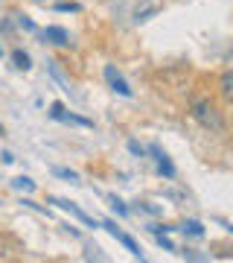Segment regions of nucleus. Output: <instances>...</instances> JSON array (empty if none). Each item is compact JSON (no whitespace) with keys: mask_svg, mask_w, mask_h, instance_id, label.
Masks as SVG:
<instances>
[{"mask_svg":"<svg viewBox=\"0 0 233 263\" xmlns=\"http://www.w3.org/2000/svg\"><path fill=\"white\" fill-rule=\"evenodd\" d=\"M189 117L207 132H224V114L210 97H193L189 100Z\"/></svg>","mask_w":233,"mask_h":263,"instance_id":"1","label":"nucleus"},{"mask_svg":"<svg viewBox=\"0 0 233 263\" xmlns=\"http://www.w3.org/2000/svg\"><path fill=\"white\" fill-rule=\"evenodd\" d=\"M219 94L227 105H233V67H227L222 76H219Z\"/></svg>","mask_w":233,"mask_h":263,"instance_id":"2","label":"nucleus"},{"mask_svg":"<svg viewBox=\"0 0 233 263\" xmlns=\"http://www.w3.org/2000/svg\"><path fill=\"white\" fill-rule=\"evenodd\" d=\"M105 79L111 82V88L117 91V94H122V97H131V88H129V82H125V79H122V76L117 73V70H114L111 65L105 67Z\"/></svg>","mask_w":233,"mask_h":263,"instance_id":"3","label":"nucleus"},{"mask_svg":"<svg viewBox=\"0 0 233 263\" xmlns=\"http://www.w3.org/2000/svg\"><path fill=\"white\" fill-rule=\"evenodd\" d=\"M105 228H108V231H111V234L117 237V240H120V243L125 246V249H129V252L134 254V257H140V260H143V252H140V246L134 243V240H131L129 234H122V231H117V226H111V222H105Z\"/></svg>","mask_w":233,"mask_h":263,"instance_id":"4","label":"nucleus"},{"mask_svg":"<svg viewBox=\"0 0 233 263\" xmlns=\"http://www.w3.org/2000/svg\"><path fill=\"white\" fill-rule=\"evenodd\" d=\"M44 38L50 41V44H56V47H67V44H70V35H67L61 27H47Z\"/></svg>","mask_w":233,"mask_h":263,"instance_id":"5","label":"nucleus"},{"mask_svg":"<svg viewBox=\"0 0 233 263\" xmlns=\"http://www.w3.org/2000/svg\"><path fill=\"white\" fill-rule=\"evenodd\" d=\"M152 152H155V158H158V170L163 173V176H169V179H172V176H175V167H172V161H169L166 155L158 149V146H152Z\"/></svg>","mask_w":233,"mask_h":263,"instance_id":"6","label":"nucleus"},{"mask_svg":"<svg viewBox=\"0 0 233 263\" xmlns=\"http://www.w3.org/2000/svg\"><path fill=\"white\" fill-rule=\"evenodd\" d=\"M56 205H61L65 211H70V214H76L79 219H82V222H88V226H93V219H91V216L84 214V211H79V208H76L73 202H61V199H56Z\"/></svg>","mask_w":233,"mask_h":263,"instance_id":"7","label":"nucleus"},{"mask_svg":"<svg viewBox=\"0 0 233 263\" xmlns=\"http://www.w3.org/2000/svg\"><path fill=\"white\" fill-rule=\"evenodd\" d=\"M12 59H15V67H20V70H29V56L27 53H24V50H15V53H12Z\"/></svg>","mask_w":233,"mask_h":263,"instance_id":"8","label":"nucleus"},{"mask_svg":"<svg viewBox=\"0 0 233 263\" xmlns=\"http://www.w3.org/2000/svg\"><path fill=\"white\" fill-rule=\"evenodd\" d=\"M184 234H193V237H201L204 234V228L198 226V222H184V228H181Z\"/></svg>","mask_w":233,"mask_h":263,"instance_id":"9","label":"nucleus"},{"mask_svg":"<svg viewBox=\"0 0 233 263\" xmlns=\"http://www.w3.org/2000/svg\"><path fill=\"white\" fill-rule=\"evenodd\" d=\"M15 187H18V190H27V193H32V190H35V181H32V179H15Z\"/></svg>","mask_w":233,"mask_h":263,"instance_id":"10","label":"nucleus"},{"mask_svg":"<svg viewBox=\"0 0 233 263\" xmlns=\"http://www.w3.org/2000/svg\"><path fill=\"white\" fill-rule=\"evenodd\" d=\"M111 208H114V211H117V214H120V216H125V214H129V208L122 205L120 199H111Z\"/></svg>","mask_w":233,"mask_h":263,"instance_id":"11","label":"nucleus"},{"mask_svg":"<svg viewBox=\"0 0 233 263\" xmlns=\"http://www.w3.org/2000/svg\"><path fill=\"white\" fill-rule=\"evenodd\" d=\"M58 9L61 12H76L79 6H76V3H58Z\"/></svg>","mask_w":233,"mask_h":263,"instance_id":"12","label":"nucleus"},{"mask_svg":"<svg viewBox=\"0 0 233 263\" xmlns=\"http://www.w3.org/2000/svg\"><path fill=\"white\" fill-rule=\"evenodd\" d=\"M129 149H131V152H134V155H143V149H140V143H134V141H131V143H129Z\"/></svg>","mask_w":233,"mask_h":263,"instance_id":"13","label":"nucleus"},{"mask_svg":"<svg viewBox=\"0 0 233 263\" xmlns=\"http://www.w3.org/2000/svg\"><path fill=\"white\" fill-rule=\"evenodd\" d=\"M0 56H3V47H0Z\"/></svg>","mask_w":233,"mask_h":263,"instance_id":"14","label":"nucleus"},{"mask_svg":"<svg viewBox=\"0 0 233 263\" xmlns=\"http://www.w3.org/2000/svg\"><path fill=\"white\" fill-rule=\"evenodd\" d=\"M0 135H3V129H0Z\"/></svg>","mask_w":233,"mask_h":263,"instance_id":"15","label":"nucleus"}]
</instances>
